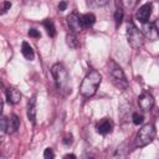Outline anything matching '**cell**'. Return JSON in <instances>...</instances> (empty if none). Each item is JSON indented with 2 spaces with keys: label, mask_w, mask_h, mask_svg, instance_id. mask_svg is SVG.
I'll return each mask as SVG.
<instances>
[{
  "label": "cell",
  "mask_w": 159,
  "mask_h": 159,
  "mask_svg": "<svg viewBox=\"0 0 159 159\" xmlns=\"http://www.w3.org/2000/svg\"><path fill=\"white\" fill-rule=\"evenodd\" d=\"M51 73L55 78L57 89L63 94L71 93V80L65 66L62 63H55L51 67Z\"/></svg>",
  "instance_id": "6da1fadb"
},
{
  "label": "cell",
  "mask_w": 159,
  "mask_h": 159,
  "mask_svg": "<svg viewBox=\"0 0 159 159\" xmlns=\"http://www.w3.org/2000/svg\"><path fill=\"white\" fill-rule=\"evenodd\" d=\"M101 81H102V76L98 71H96V70L89 71L81 83V88H80L81 94L86 98L92 97L97 92V89L101 84Z\"/></svg>",
  "instance_id": "7a4b0ae2"
},
{
  "label": "cell",
  "mask_w": 159,
  "mask_h": 159,
  "mask_svg": "<svg viewBox=\"0 0 159 159\" xmlns=\"http://www.w3.org/2000/svg\"><path fill=\"white\" fill-rule=\"evenodd\" d=\"M108 72H109V77H111V81L112 83L120 91L128 88L129 83H128V80L122 70V67L113 60H109L108 62Z\"/></svg>",
  "instance_id": "3957f363"
},
{
  "label": "cell",
  "mask_w": 159,
  "mask_h": 159,
  "mask_svg": "<svg viewBox=\"0 0 159 159\" xmlns=\"http://www.w3.org/2000/svg\"><path fill=\"white\" fill-rule=\"evenodd\" d=\"M155 127L152 124V123H147L144 124L137 133L135 135V145L142 148V147H145L148 145L149 143L153 142V139L155 138Z\"/></svg>",
  "instance_id": "277c9868"
},
{
  "label": "cell",
  "mask_w": 159,
  "mask_h": 159,
  "mask_svg": "<svg viewBox=\"0 0 159 159\" xmlns=\"http://www.w3.org/2000/svg\"><path fill=\"white\" fill-rule=\"evenodd\" d=\"M127 40L130 47L134 50H139L144 45V36L142 31L132 21H128L127 24Z\"/></svg>",
  "instance_id": "5b68a950"
},
{
  "label": "cell",
  "mask_w": 159,
  "mask_h": 159,
  "mask_svg": "<svg viewBox=\"0 0 159 159\" xmlns=\"http://www.w3.org/2000/svg\"><path fill=\"white\" fill-rule=\"evenodd\" d=\"M138 104H139V108H140L142 111L148 112V111H150V109L153 108V106H154V97H153L149 92L144 91V92H142L140 96L138 97Z\"/></svg>",
  "instance_id": "8992f818"
},
{
  "label": "cell",
  "mask_w": 159,
  "mask_h": 159,
  "mask_svg": "<svg viewBox=\"0 0 159 159\" xmlns=\"http://www.w3.org/2000/svg\"><path fill=\"white\" fill-rule=\"evenodd\" d=\"M67 25L70 27V30L75 34V32H80L82 30V22H81V16L77 12H71L67 16Z\"/></svg>",
  "instance_id": "52a82bcc"
},
{
  "label": "cell",
  "mask_w": 159,
  "mask_h": 159,
  "mask_svg": "<svg viewBox=\"0 0 159 159\" xmlns=\"http://www.w3.org/2000/svg\"><path fill=\"white\" fill-rule=\"evenodd\" d=\"M152 9H153V5L150 2H147V4L142 5L137 11V19L142 24H147L149 21L150 15H152Z\"/></svg>",
  "instance_id": "ba28073f"
},
{
  "label": "cell",
  "mask_w": 159,
  "mask_h": 159,
  "mask_svg": "<svg viewBox=\"0 0 159 159\" xmlns=\"http://www.w3.org/2000/svg\"><path fill=\"white\" fill-rule=\"evenodd\" d=\"M113 122L109 119V118H103V119H101L98 123H97V127H96V129H97V132L99 133V134H102V135H107V134H109L112 130H113Z\"/></svg>",
  "instance_id": "9c48e42d"
},
{
  "label": "cell",
  "mask_w": 159,
  "mask_h": 159,
  "mask_svg": "<svg viewBox=\"0 0 159 159\" xmlns=\"http://www.w3.org/2000/svg\"><path fill=\"white\" fill-rule=\"evenodd\" d=\"M128 158H129L128 143H127V142H123V143H120V144L117 147V149L114 150L112 159H128Z\"/></svg>",
  "instance_id": "30bf717a"
},
{
  "label": "cell",
  "mask_w": 159,
  "mask_h": 159,
  "mask_svg": "<svg viewBox=\"0 0 159 159\" xmlns=\"http://www.w3.org/2000/svg\"><path fill=\"white\" fill-rule=\"evenodd\" d=\"M6 99L9 103L11 104H17L21 99V93L19 89L14 88V87H9L6 89Z\"/></svg>",
  "instance_id": "8fae6325"
},
{
  "label": "cell",
  "mask_w": 159,
  "mask_h": 159,
  "mask_svg": "<svg viewBox=\"0 0 159 159\" xmlns=\"http://www.w3.org/2000/svg\"><path fill=\"white\" fill-rule=\"evenodd\" d=\"M27 118L32 124L36 123V97L35 96H32L27 103Z\"/></svg>",
  "instance_id": "7c38bea8"
},
{
  "label": "cell",
  "mask_w": 159,
  "mask_h": 159,
  "mask_svg": "<svg viewBox=\"0 0 159 159\" xmlns=\"http://www.w3.org/2000/svg\"><path fill=\"white\" fill-rule=\"evenodd\" d=\"M142 34L144 37H149L150 40H155V37L158 36L157 34V30H155V26L154 24H143V29H142Z\"/></svg>",
  "instance_id": "4fadbf2b"
},
{
  "label": "cell",
  "mask_w": 159,
  "mask_h": 159,
  "mask_svg": "<svg viewBox=\"0 0 159 159\" xmlns=\"http://www.w3.org/2000/svg\"><path fill=\"white\" fill-rule=\"evenodd\" d=\"M21 53H22V56L26 58V60H34V57H35V53H34V50H32V47L30 46V43H27L26 41H24L22 42V45H21Z\"/></svg>",
  "instance_id": "5bb4252c"
},
{
  "label": "cell",
  "mask_w": 159,
  "mask_h": 159,
  "mask_svg": "<svg viewBox=\"0 0 159 159\" xmlns=\"http://www.w3.org/2000/svg\"><path fill=\"white\" fill-rule=\"evenodd\" d=\"M96 21V16L92 14V12H87V14H83L81 15V22H82V26L83 27H89L94 24Z\"/></svg>",
  "instance_id": "9a60e30c"
},
{
  "label": "cell",
  "mask_w": 159,
  "mask_h": 159,
  "mask_svg": "<svg viewBox=\"0 0 159 159\" xmlns=\"http://www.w3.org/2000/svg\"><path fill=\"white\" fill-rule=\"evenodd\" d=\"M19 127H20V119H19V117L16 114H12L10 117V119H9L7 132L9 133H14V132H16L19 129Z\"/></svg>",
  "instance_id": "2e32d148"
},
{
  "label": "cell",
  "mask_w": 159,
  "mask_h": 159,
  "mask_svg": "<svg viewBox=\"0 0 159 159\" xmlns=\"http://www.w3.org/2000/svg\"><path fill=\"white\" fill-rule=\"evenodd\" d=\"M42 25H43V27H45V30H46V32L48 34L50 37H55L56 36V27H55V24H53V21L51 19H46L42 22Z\"/></svg>",
  "instance_id": "e0dca14e"
},
{
  "label": "cell",
  "mask_w": 159,
  "mask_h": 159,
  "mask_svg": "<svg viewBox=\"0 0 159 159\" xmlns=\"http://www.w3.org/2000/svg\"><path fill=\"white\" fill-rule=\"evenodd\" d=\"M122 20H123V7L120 6V2H117V9L114 11V21L117 27L120 25Z\"/></svg>",
  "instance_id": "ac0fdd59"
},
{
  "label": "cell",
  "mask_w": 159,
  "mask_h": 159,
  "mask_svg": "<svg viewBox=\"0 0 159 159\" xmlns=\"http://www.w3.org/2000/svg\"><path fill=\"white\" fill-rule=\"evenodd\" d=\"M66 42H67V45H68L71 48H76V47H78V45H80V42H78V40H77V37H76V35H75L73 32L67 34V36H66Z\"/></svg>",
  "instance_id": "d6986e66"
},
{
  "label": "cell",
  "mask_w": 159,
  "mask_h": 159,
  "mask_svg": "<svg viewBox=\"0 0 159 159\" xmlns=\"http://www.w3.org/2000/svg\"><path fill=\"white\" fill-rule=\"evenodd\" d=\"M132 119H133V123H134V124L139 125V124H142V123H143V119H144V117H143V114H140V113L135 112V113H133V116H132Z\"/></svg>",
  "instance_id": "ffe728a7"
},
{
  "label": "cell",
  "mask_w": 159,
  "mask_h": 159,
  "mask_svg": "<svg viewBox=\"0 0 159 159\" xmlns=\"http://www.w3.org/2000/svg\"><path fill=\"white\" fill-rule=\"evenodd\" d=\"M107 1L106 0H102V1H98V0H91V1H87V5L91 6V7H94V6H103L106 5Z\"/></svg>",
  "instance_id": "44dd1931"
},
{
  "label": "cell",
  "mask_w": 159,
  "mask_h": 159,
  "mask_svg": "<svg viewBox=\"0 0 159 159\" xmlns=\"http://www.w3.org/2000/svg\"><path fill=\"white\" fill-rule=\"evenodd\" d=\"M0 123H1V132L2 133H5V132H7V125H9V119L6 118V117H1V119H0Z\"/></svg>",
  "instance_id": "7402d4cb"
},
{
  "label": "cell",
  "mask_w": 159,
  "mask_h": 159,
  "mask_svg": "<svg viewBox=\"0 0 159 159\" xmlns=\"http://www.w3.org/2000/svg\"><path fill=\"white\" fill-rule=\"evenodd\" d=\"M43 158H45V159H53V158H55L53 150H52L51 148H46L45 152H43Z\"/></svg>",
  "instance_id": "603a6c76"
},
{
  "label": "cell",
  "mask_w": 159,
  "mask_h": 159,
  "mask_svg": "<svg viewBox=\"0 0 159 159\" xmlns=\"http://www.w3.org/2000/svg\"><path fill=\"white\" fill-rule=\"evenodd\" d=\"M10 7H11V2H10V1H4V2H1V14H5Z\"/></svg>",
  "instance_id": "cb8c5ba5"
},
{
  "label": "cell",
  "mask_w": 159,
  "mask_h": 159,
  "mask_svg": "<svg viewBox=\"0 0 159 159\" xmlns=\"http://www.w3.org/2000/svg\"><path fill=\"white\" fill-rule=\"evenodd\" d=\"M29 36H30V37H35V39H37V37H40L41 35H40V32H39L36 29H30V30H29Z\"/></svg>",
  "instance_id": "d4e9b609"
},
{
  "label": "cell",
  "mask_w": 159,
  "mask_h": 159,
  "mask_svg": "<svg viewBox=\"0 0 159 159\" xmlns=\"http://www.w3.org/2000/svg\"><path fill=\"white\" fill-rule=\"evenodd\" d=\"M71 143H72V135L68 134V135L65 137V139H63V144H65V145H70Z\"/></svg>",
  "instance_id": "484cf974"
},
{
  "label": "cell",
  "mask_w": 159,
  "mask_h": 159,
  "mask_svg": "<svg viewBox=\"0 0 159 159\" xmlns=\"http://www.w3.org/2000/svg\"><path fill=\"white\" fill-rule=\"evenodd\" d=\"M66 7H67V2H66V1H61V2L58 4V10H60V11L66 10Z\"/></svg>",
  "instance_id": "4316f807"
},
{
  "label": "cell",
  "mask_w": 159,
  "mask_h": 159,
  "mask_svg": "<svg viewBox=\"0 0 159 159\" xmlns=\"http://www.w3.org/2000/svg\"><path fill=\"white\" fill-rule=\"evenodd\" d=\"M63 159H77V158H76L75 154H66V155L63 157Z\"/></svg>",
  "instance_id": "83f0119b"
},
{
  "label": "cell",
  "mask_w": 159,
  "mask_h": 159,
  "mask_svg": "<svg viewBox=\"0 0 159 159\" xmlns=\"http://www.w3.org/2000/svg\"><path fill=\"white\" fill-rule=\"evenodd\" d=\"M154 26H155V30H157V34H158V36H159V20H157V21L154 22Z\"/></svg>",
  "instance_id": "f1b7e54d"
}]
</instances>
